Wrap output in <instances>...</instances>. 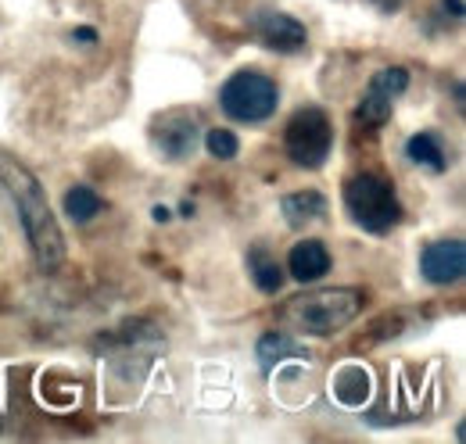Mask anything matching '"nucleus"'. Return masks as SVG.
<instances>
[{
	"label": "nucleus",
	"mask_w": 466,
	"mask_h": 444,
	"mask_svg": "<svg viewBox=\"0 0 466 444\" xmlns=\"http://www.w3.org/2000/svg\"><path fill=\"white\" fill-rule=\"evenodd\" d=\"M445 11H452V18H463V0H441Z\"/></svg>",
	"instance_id": "19"
},
{
	"label": "nucleus",
	"mask_w": 466,
	"mask_h": 444,
	"mask_svg": "<svg viewBox=\"0 0 466 444\" xmlns=\"http://www.w3.org/2000/svg\"><path fill=\"white\" fill-rule=\"evenodd\" d=\"M406 158L412 166H423V168H431V172H445V168H449L445 140H441L434 129H423V133H412V136H409Z\"/></svg>",
	"instance_id": "12"
},
{
	"label": "nucleus",
	"mask_w": 466,
	"mask_h": 444,
	"mask_svg": "<svg viewBox=\"0 0 466 444\" xmlns=\"http://www.w3.org/2000/svg\"><path fill=\"white\" fill-rule=\"evenodd\" d=\"M255 358H258V366L266 369V373H273V366H280V362H288V358H309V351H305V344L288 330H273V333H262V340H258V348H255Z\"/></svg>",
	"instance_id": "10"
},
{
	"label": "nucleus",
	"mask_w": 466,
	"mask_h": 444,
	"mask_svg": "<svg viewBox=\"0 0 466 444\" xmlns=\"http://www.w3.org/2000/svg\"><path fill=\"white\" fill-rule=\"evenodd\" d=\"M201 136H205L208 155L219 158V162H230V158H237V151H240L237 133H230V129H208V133H201Z\"/></svg>",
	"instance_id": "17"
},
{
	"label": "nucleus",
	"mask_w": 466,
	"mask_h": 444,
	"mask_svg": "<svg viewBox=\"0 0 466 444\" xmlns=\"http://www.w3.org/2000/svg\"><path fill=\"white\" fill-rule=\"evenodd\" d=\"M420 273L434 287H449L460 283L466 273V247L463 240H434L423 247L420 255Z\"/></svg>",
	"instance_id": "8"
},
{
	"label": "nucleus",
	"mask_w": 466,
	"mask_h": 444,
	"mask_svg": "<svg viewBox=\"0 0 466 444\" xmlns=\"http://www.w3.org/2000/svg\"><path fill=\"white\" fill-rule=\"evenodd\" d=\"M370 86L380 90V94H388V97H402V94L409 90V68H402V65L380 68V72L370 79Z\"/></svg>",
	"instance_id": "16"
},
{
	"label": "nucleus",
	"mask_w": 466,
	"mask_h": 444,
	"mask_svg": "<svg viewBox=\"0 0 466 444\" xmlns=\"http://www.w3.org/2000/svg\"><path fill=\"white\" fill-rule=\"evenodd\" d=\"M219 105H223V111L230 115L233 122L255 126V122H266V118L277 111L280 90H277V83H273L266 72H258V68H240V72H233L230 79L223 83Z\"/></svg>",
	"instance_id": "4"
},
{
	"label": "nucleus",
	"mask_w": 466,
	"mask_h": 444,
	"mask_svg": "<svg viewBox=\"0 0 466 444\" xmlns=\"http://www.w3.org/2000/svg\"><path fill=\"white\" fill-rule=\"evenodd\" d=\"M288 158L298 168H319L334 151V126L323 108H301L291 115L284 129Z\"/></svg>",
	"instance_id": "5"
},
{
	"label": "nucleus",
	"mask_w": 466,
	"mask_h": 444,
	"mask_svg": "<svg viewBox=\"0 0 466 444\" xmlns=\"http://www.w3.org/2000/svg\"><path fill=\"white\" fill-rule=\"evenodd\" d=\"M101 208H105V201H101L97 190H90V187H68V194H65V216L72 222L97 219Z\"/></svg>",
	"instance_id": "14"
},
{
	"label": "nucleus",
	"mask_w": 466,
	"mask_h": 444,
	"mask_svg": "<svg viewBox=\"0 0 466 444\" xmlns=\"http://www.w3.org/2000/svg\"><path fill=\"white\" fill-rule=\"evenodd\" d=\"M327 208L330 205H327V197L319 190H294V194L280 197V212H284L288 226H294V229H301L309 222H319L327 216Z\"/></svg>",
	"instance_id": "11"
},
{
	"label": "nucleus",
	"mask_w": 466,
	"mask_h": 444,
	"mask_svg": "<svg viewBox=\"0 0 466 444\" xmlns=\"http://www.w3.org/2000/svg\"><path fill=\"white\" fill-rule=\"evenodd\" d=\"M373 4H377V7H384V11H391V7H399L402 0H373Z\"/></svg>",
	"instance_id": "21"
},
{
	"label": "nucleus",
	"mask_w": 466,
	"mask_h": 444,
	"mask_svg": "<svg viewBox=\"0 0 466 444\" xmlns=\"http://www.w3.org/2000/svg\"><path fill=\"white\" fill-rule=\"evenodd\" d=\"M151 144L169 162L194 158V151L201 144V122H198V115L190 108H169L162 111V115H155V122H151Z\"/></svg>",
	"instance_id": "6"
},
{
	"label": "nucleus",
	"mask_w": 466,
	"mask_h": 444,
	"mask_svg": "<svg viewBox=\"0 0 466 444\" xmlns=\"http://www.w3.org/2000/svg\"><path fill=\"white\" fill-rule=\"evenodd\" d=\"M391 108H395V97H388V94L366 86V94H362V101H359V118L370 122V126H380V122L391 118Z\"/></svg>",
	"instance_id": "15"
},
{
	"label": "nucleus",
	"mask_w": 466,
	"mask_h": 444,
	"mask_svg": "<svg viewBox=\"0 0 466 444\" xmlns=\"http://www.w3.org/2000/svg\"><path fill=\"white\" fill-rule=\"evenodd\" d=\"M362 312V290L355 287H319L294 294L280 305L277 327L294 337H334Z\"/></svg>",
	"instance_id": "2"
},
{
	"label": "nucleus",
	"mask_w": 466,
	"mask_h": 444,
	"mask_svg": "<svg viewBox=\"0 0 466 444\" xmlns=\"http://www.w3.org/2000/svg\"><path fill=\"white\" fill-rule=\"evenodd\" d=\"M0 190L11 201V208L18 212L33 262L40 273H58L65 266V233H61L58 219L51 212L47 190L44 183L33 176V168L25 166L22 158H15L11 151H0Z\"/></svg>",
	"instance_id": "1"
},
{
	"label": "nucleus",
	"mask_w": 466,
	"mask_h": 444,
	"mask_svg": "<svg viewBox=\"0 0 466 444\" xmlns=\"http://www.w3.org/2000/svg\"><path fill=\"white\" fill-rule=\"evenodd\" d=\"M345 208L351 222L373 237H384L402 222V205L395 187L373 172H359L345 183Z\"/></svg>",
	"instance_id": "3"
},
{
	"label": "nucleus",
	"mask_w": 466,
	"mask_h": 444,
	"mask_svg": "<svg viewBox=\"0 0 466 444\" xmlns=\"http://www.w3.org/2000/svg\"><path fill=\"white\" fill-rule=\"evenodd\" d=\"M288 269L298 283H316L330 273V251L323 240H298L288 255Z\"/></svg>",
	"instance_id": "9"
},
{
	"label": "nucleus",
	"mask_w": 466,
	"mask_h": 444,
	"mask_svg": "<svg viewBox=\"0 0 466 444\" xmlns=\"http://www.w3.org/2000/svg\"><path fill=\"white\" fill-rule=\"evenodd\" d=\"M155 222H169V208L158 205V208H155Z\"/></svg>",
	"instance_id": "20"
},
{
	"label": "nucleus",
	"mask_w": 466,
	"mask_h": 444,
	"mask_svg": "<svg viewBox=\"0 0 466 444\" xmlns=\"http://www.w3.org/2000/svg\"><path fill=\"white\" fill-rule=\"evenodd\" d=\"M72 40H76V44H97V33L86 29V25H79V29H72Z\"/></svg>",
	"instance_id": "18"
},
{
	"label": "nucleus",
	"mask_w": 466,
	"mask_h": 444,
	"mask_svg": "<svg viewBox=\"0 0 466 444\" xmlns=\"http://www.w3.org/2000/svg\"><path fill=\"white\" fill-rule=\"evenodd\" d=\"M248 277L262 294H277L284 287V269L266 247H251L248 251Z\"/></svg>",
	"instance_id": "13"
},
{
	"label": "nucleus",
	"mask_w": 466,
	"mask_h": 444,
	"mask_svg": "<svg viewBox=\"0 0 466 444\" xmlns=\"http://www.w3.org/2000/svg\"><path fill=\"white\" fill-rule=\"evenodd\" d=\"M251 33H255V40H258L262 47L280 51V55L301 51L305 40H309L305 25H301L294 15H288V11H262V15H255V18H251Z\"/></svg>",
	"instance_id": "7"
}]
</instances>
